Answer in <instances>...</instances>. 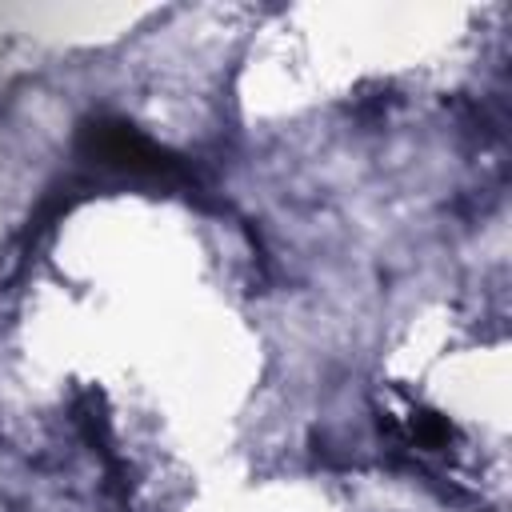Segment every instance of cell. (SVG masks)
I'll return each instance as SVG.
<instances>
[{"mask_svg": "<svg viewBox=\"0 0 512 512\" xmlns=\"http://www.w3.org/2000/svg\"><path fill=\"white\" fill-rule=\"evenodd\" d=\"M76 144L88 160H100V164L124 168V172H140V176H168L180 168L172 152H164L160 144H152L144 132H136L124 120H104V116L88 120V124H80Z\"/></svg>", "mask_w": 512, "mask_h": 512, "instance_id": "obj_1", "label": "cell"}, {"mask_svg": "<svg viewBox=\"0 0 512 512\" xmlns=\"http://www.w3.org/2000/svg\"><path fill=\"white\" fill-rule=\"evenodd\" d=\"M412 436L424 448H440V444H448L452 424L444 416H436V412H420V416H412Z\"/></svg>", "mask_w": 512, "mask_h": 512, "instance_id": "obj_2", "label": "cell"}]
</instances>
